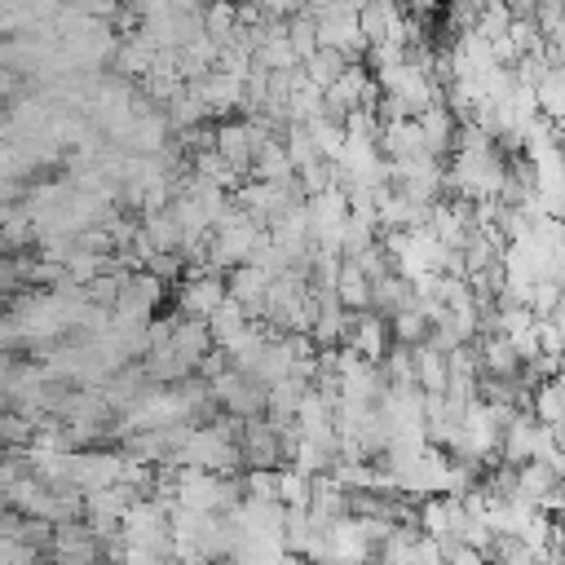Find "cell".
Listing matches in <instances>:
<instances>
[{
  "mask_svg": "<svg viewBox=\"0 0 565 565\" xmlns=\"http://www.w3.org/2000/svg\"><path fill=\"white\" fill-rule=\"evenodd\" d=\"M534 102H539V116L548 125L565 120V67H552L539 84H534Z\"/></svg>",
  "mask_w": 565,
  "mask_h": 565,
  "instance_id": "2",
  "label": "cell"
},
{
  "mask_svg": "<svg viewBox=\"0 0 565 565\" xmlns=\"http://www.w3.org/2000/svg\"><path fill=\"white\" fill-rule=\"evenodd\" d=\"M556 482H561V473H556L552 464H543V460L517 464V499H526V504H534V508L556 491Z\"/></svg>",
  "mask_w": 565,
  "mask_h": 565,
  "instance_id": "1",
  "label": "cell"
},
{
  "mask_svg": "<svg viewBox=\"0 0 565 565\" xmlns=\"http://www.w3.org/2000/svg\"><path fill=\"white\" fill-rule=\"evenodd\" d=\"M556 450H561V460H565V428H556Z\"/></svg>",
  "mask_w": 565,
  "mask_h": 565,
  "instance_id": "3",
  "label": "cell"
}]
</instances>
